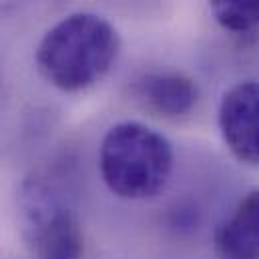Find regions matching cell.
<instances>
[{"instance_id": "1", "label": "cell", "mask_w": 259, "mask_h": 259, "mask_svg": "<svg viewBox=\"0 0 259 259\" xmlns=\"http://www.w3.org/2000/svg\"><path fill=\"white\" fill-rule=\"evenodd\" d=\"M119 53L121 36L105 16L72 12L45 32L34 61L49 84L63 93H80L109 74Z\"/></svg>"}, {"instance_id": "2", "label": "cell", "mask_w": 259, "mask_h": 259, "mask_svg": "<svg viewBox=\"0 0 259 259\" xmlns=\"http://www.w3.org/2000/svg\"><path fill=\"white\" fill-rule=\"evenodd\" d=\"M173 163L169 139L137 121L113 125L99 147V171L107 189L127 201H145L161 193Z\"/></svg>"}, {"instance_id": "3", "label": "cell", "mask_w": 259, "mask_h": 259, "mask_svg": "<svg viewBox=\"0 0 259 259\" xmlns=\"http://www.w3.org/2000/svg\"><path fill=\"white\" fill-rule=\"evenodd\" d=\"M22 237L34 259H82V225L65 191L45 173L28 175L18 189Z\"/></svg>"}, {"instance_id": "4", "label": "cell", "mask_w": 259, "mask_h": 259, "mask_svg": "<svg viewBox=\"0 0 259 259\" xmlns=\"http://www.w3.org/2000/svg\"><path fill=\"white\" fill-rule=\"evenodd\" d=\"M217 123L231 155L259 167V80H241L225 91Z\"/></svg>"}, {"instance_id": "5", "label": "cell", "mask_w": 259, "mask_h": 259, "mask_svg": "<svg viewBox=\"0 0 259 259\" xmlns=\"http://www.w3.org/2000/svg\"><path fill=\"white\" fill-rule=\"evenodd\" d=\"M135 95L151 111L165 117H183L199 101V89L191 76L179 70H153L137 78Z\"/></svg>"}, {"instance_id": "6", "label": "cell", "mask_w": 259, "mask_h": 259, "mask_svg": "<svg viewBox=\"0 0 259 259\" xmlns=\"http://www.w3.org/2000/svg\"><path fill=\"white\" fill-rule=\"evenodd\" d=\"M219 259H259V189L249 191L215 233Z\"/></svg>"}, {"instance_id": "7", "label": "cell", "mask_w": 259, "mask_h": 259, "mask_svg": "<svg viewBox=\"0 0 259 259\" xmlns=\"http://www.w3.org/2000/svg\"><path fill=\"white\" fill-rule=\"evenodd\" d=\"M215 22L233 34H247L259 26V0H207Z\"/></svg>"}, {"instance_id": "8", "label": "cell", "mask_w": 259, "mask_h": 259, "mask_svg": "<svg viewBox=\"0 0 259 259\" xmlns=\"http://www.w3.org/2000/svg\"><path fill=\"white\" fill-rule=\"evenodd\" d=\"M28 2L32 0H0V14H8V12H14L22 6H26Z\"/></svg>"}]
</instances>
